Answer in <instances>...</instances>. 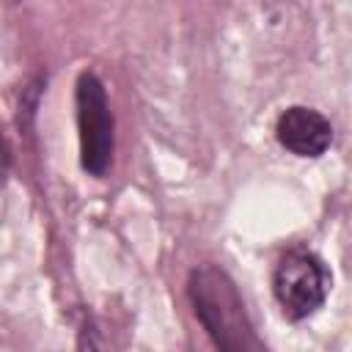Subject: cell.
<instances>
[{
  "instance_id": "2",
  "label": "cell",
  "mask_w": 352,
  "mask_h": 352,
  "mask_svg": "<svg viewBox=\"0 0 352 352\" xmlns=\"http://www.w3.org/2000/svg\"><path fill=\"white\" fill-rule=\"evenodd\" d=\"M77 129H80V162L91 176H104L113 160V113L107 91L94 72H82L74 88Z\"/></svg>"
},
{
  "instance_id": "5",
  "label": "cell",
  "mask_w": 352,
  "mask_h": 352,
  "mask_svg": "<svg viewBox=\"0 0 352 352\" xmlns=\"http://www.w3.org/2000/svg\"><path fill=\"white\" fill-rule=\"evenodd\" d=\"M77 349L80 352H99V341H96V333L91 327V322H85L80 327V338H77Z\"/></svg>"
},
{
  "instance_id": "4",
  "label": "cell",
  "mask_w": 352,
  "mask_h": 352,
  "mask_svg": "<svg viewBox=\"0 0 352 352\" xmlns=\"http://www.w3.org/2000/svg\"><path fill=\"white\" fill-rule=\"evenodd\" d=\"M275 138L278 143L297 154V157H322L330 143H333V126L330 121L314 110V107H302V104H294V107H286L280 116H278V124H275Z\"/></svg>"
},
{
  "instance_id": "1",
  "label": "cell",
  "mask_w": 352,
  "mask_h": 352,
  "mask_svg": "<svg viewBox=\"0 0 352 352\" xmlns=\"http://www.w3.org/2000/svg\"><path fill=\"white\" fill-rule=\"evenodd\" d=\"M187 297L217 352H270L226 270L214 264L195 267L187 278Z\"/></svg>"
},
{
  "instance_id": "3",
  "label": "cell",
  "mask_w": 352,
  "mask_h": 352,
  "mask_svg": "<svg viewBox=\"0 0 352 352\" xmlns=\"http://www.w3.org/2000/svg\"><path fill=\"white\" fill-rule=\"evenodd\" d=\"M330 289V275L324 264L308 250H289L272 275V292L286 316L305 319L322 308Z\"/></svg>"
}]
</instances>
